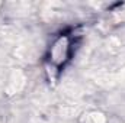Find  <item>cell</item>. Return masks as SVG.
<instances>
[{
    "label": "cell",
    "instance_id": "obj_1",
    "mask_svg": "<svg viewBox=\"0 0 125 123\" xmlns=\"http://www.w3.org/2000/svg\"><path fill=\"white\" fill-rule=\"evenodd\" d=\"M74 44H76V38L70 32H62L58 36H55L47 52L48 68H52V71L57 72L61 71L73 57Z\"/></svg>",
    "mask_w": 125,
    "mask_h": 123
}]
</instances>
